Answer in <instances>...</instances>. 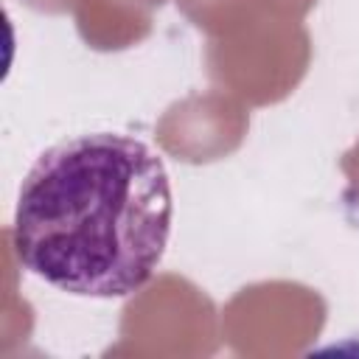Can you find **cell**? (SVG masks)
<instances>
[{"label":"cell","mask_w":359,"mask_h":359,"mask_svg":"<svg viewBox=\"0 0 359 359\" xmlns=\"http://www.w3.org/2000/svg\"><path fill=\"white\" fill-rule=\"evenodd\" d=\"M163 157L121 132L45 149L22 177L11 238L22 269L76 297H129L157 272L171 236Z\"/></svg>","instance_id":"6da1fadb"}]
</instances>
